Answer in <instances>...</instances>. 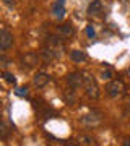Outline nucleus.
<instances>
[{"label":"nucleus","instance_id":"f257e3e1","mask_svg":"<svg viewBox=\"0 0 130 146\" xmlns=\"http://www.w3.org/2000/svg\"><path fill=\"white\" fill-rule=\"evenodd\" d=\"M83 76H85V81H83L85 94L93 101L99 99V86H98V83H96L94 76L89 75V73H83Z\"/></svg>","mask_w":130,"mask_h":146},{"label":"nucleus","instance_id":"f03ea898","mask_svg":"<svg viewBox=\"0 0 130 146\" xmlns=\"http://www.w3.org/2000/svg\"><path fill=\"white\" fill-rule=\"evenodd\" d=\"M44 47L49 49V50L55 55V58H59L60 55H62V52H63V44H62V41H60V37L59 36H49L46 39Z\"/></svg>","mask_w":130,"mask_h":146},{"label":"nucleus","instance_id":"7ed1b4c3","mask_svg":"<svg viewBox=\"0 0 130 146\" xmlns=\"http://www.w3.org/2000/svg\"><path fill=\"white\" fill-rule=\"evenodd\" d=\"M106 93L109 94L111 98H117V96H122L124 94V83L120 80H112L107 83L106 86Z\"/></svg>","mask_w":130,"mask_h":146},{"label":"nucleus","instance_id":"20e7f679","mask_svg":"<svg viewBox=\"0 0 130 146\" xmlns=\"http://www.w3.org/2000/svg\"><path fill=\"white\" fill-rule=\"evenodd\" d=\"M83 81H85V76H83V73H80V72H73L67 76V83L72 89H78L80 86H83Z\"/></svg>","mask_w":130,"mask_h":146},{"label":"nucleus","instance_id":"39448f33","mask_svg":"<svg viewBox=\"0 0 130 146\" xmlns=\"http://www.w3.org/2000/svg\"><path fill=\"white\" fill-rule=\"evenodd\" d=\"M101 120H103L101 114H99V112H94V110L81 117V122H83L86 127H96V125H99V123H101Z\"/></svg>","mask_w":130,"mask_h":146},{"label":"nucleus","instance_id":"423d86ee","mask_svg":"<svg viewBox=\"0 0 130 146\" xmlns=\"http://www.w3.org/2000/svg\"><path fill=\"white\" fill-rule=\"evenodd\" d=\"M37 60H39V55L34 54V52H25L20 57L21 65H23V67H28V68H33L34 65H37Z\"/></svg>","mask_w":130,"mask_h":146},{"label":"nucleus","instance_id":"0eeeda50","mask_svg":"<svg viewBox=\"0 0 130 146\" xmlns=\"http://www.w3.org/2000/svg\"><path fill=\"white\" fill-rule=\"evenodd\" d=\"M11 46H13V34L8 29H2L0 31V49L2 50H7Z\"/></svg>","mask_w":130,"mask_h":146},{"label":"nucleus","instance_id":"6e6552de","mask_svg":"<svg viewBox=\"0 0 130 146\" xmlns=\"http://www.w3.org/2000/svg\"><path fill=\"white\" fill-rule=\"evenodd\" d=\"M57 34L60 37H63V39H68V37H72L75 34V29H73V26L70 23H65V25L57 26Z\"/></svg>","mask_w":130,"mask_h":146},{"label":"nucleus","instance_id":"1a4fd4ad","mask_svg":"<svg viewBox=\"0 0 130 146\" xmlns=\"http://www.w3.org/2000/svg\"><path fill=\"white\" fill-rule=\"evenodd\" d=\"M33 81H34V84H36L37 88H44L46 84H49V81H51V76H49L47 73H44V72H37L36 75H34Z\"/></svg>","mask_w":130,"mask_h":146},{"label":"nucleus","instance_id":"9d476101","mask_svg":"<svg viewBox=\"0 0 130 146\" xmlns=\"http://www.w3.org/2000/svg\"><path fill=\"white\" fill-rule=\"evenodd\" d=\"M101 11H103V3H101V0H93L88 5V15L94 16V15H99Z\"/></svg>","mask_w":130,"mask_h":146},{"label":"nucleus","instance_id":"9b49d317","mask_svg":"<svg viewBox=\"0 0 130 146\" xmlns=\"http://www.w3.org/2000/svg\"><path fill=\"white\" fill-rule=\"evenodd\" d=\"M52 13H54V16H55V18L62 20L63 16H65V5H63V3H59V2H55V3L52 5Z\"/></svg>","mask_w":130,"mask_h":146},{"label":"nucleus","instance_id":"f8f14e48","mask_svg":"<svg viewBox=\"0 0 130 146\" xmlns=\"http://www.w3.org/2000/svg\"><path fill=\"white\" fill-rule=\"evenodd\" d=\"M39 57H41L44 62H52V60L55 58V55H54V54L49 50V49H46V47H44L41 52H39Z\"/></svg>","mask_w":130,"mask_h":146},{"label":"nucleus","instance_id":"ddd939ff","mask_svg":"<svg viewBox=\"0 0 130 146\" xmlns=\"http://www.w3.org/2000/svg\"><path fill=\"white\" fill-rule=\"evenodd\" d=\"M70 57H72L73 62H85V60H86V55H85V52H81V50H72V52H70Z\"/></svg>","mask_w":130,"mask_h":146},{"label":"nucleus","instance_id":"4468645a","mask_svg":"<svg viewBox=\"0 0 130 146\" xmlns=\"http://www.w3.org/2000/svg\"><path fill=\"white\" fill-rule=\"evenodd\" d=\"M63 99H65V102H67V104H73V102H75V93L72 91V88L63 93Z\"/></svg>","mask_w":130,"mask_h":146},{"label":"nucleus","instance_id":"2eb2a0df","mask_svg":"<svg viewBox=\"0 0 130 146\" xmlns=\"http://www.w3.org/2000/svg\"><path fill=\"white\" fill-rule=\"evenodd\" d=\"M3 78H5L7 83H10V84H16V78H15V75L10 72H5L3 73Z\"/></svg>","mask_w":130,"mask_h":146},{"label":"nucleus","instance_id":"dca6fc26","mask_svg":"<svg viewBox=\"0 0 130 146\" xmlns=\"http://www.w3.org/2000/svg\"><path fill=\"white\" fill-rule=\"evenodd\" d=\"M0 136H2V140H5L7 136H8V128H7V123H5V122L0 125Z\"/></svg>","mask_w":130,"mask_h":146},{"label":"nucleus","instance_id":"f3484780","mask_svg":"<svg viewBox=\"0 0 130 146\" xmlns=\"http://www.w3.org/2000/svg\"><path fill=\"white\" fill-rule=\"evenodd\" d=\"M80 141H81L85 146H91L93 145V140H91L89 136H80Z\"/></svg>","mask_w":130,"mask_h":146},{"label":"nucleus","instance_id":"a211bd4d","mask_svg":"<svg viewBox=\"0 0 130 146\" xmlns=\"http://www.w3.org/2000/svg\"><path fill=\"white\" fill-rule=\"evenodd\" d=\"M16 94L21 96V98H26L28 96V88H18L16 89Z\"/></svg>","mask_w":130,"mask_h":146},{"label":"nucleus","instance_id":"6ab92c4d","mask_svg":"<svg viewBox=\"0 0 130 146\" xmlns=\"http://www.w3.org/2000/svg\"><path fill=\"white\" fill-rule=\"evenodd\" d=\"M94 34H96V33H94V28L91 26V25L86 26V36H88V37H94Z\"/></svg>","mask_w":130,"mask_h":146},{"label":"nucleus","instance_id":"aec40b11","mask_svg":"<svg viewBox=\"0 0 130 146\" xmlns=\"http://www.w3.org/2000/svg\"><path fill=\"white\" fill-rule=\"evenodd\" d=\"M103 76H104L106 80H111V78H112V72H111V70H104V72H103Z\"/></svg>","mask_w":130,"mask_h":146},{"label":"nucleus","instance_id":"412c9836","mask_svg":"<svg viewBox=\"0 0 130 146\" xmlns=\"http://www.w3.org/2000/svg\"><path fill=\"white\" fill-rule=\"evenodd\" d=\"M8 7H15V0H3Z\"/></svg>","mask_w":130,"mask_h":146},{"label":"nucleus","instance_id":"4be33fe9","mask_svg":"<svg viewBox=\"0 0 130 146\" xmlns=\"http://www.w3.org/2000/svg\"><path fill=\"white\" fill-rule=\"evenodd\" d=\"M122 146H130V138H125L124 143H122Z\"/></svg>","mask_w":130,"mask_h":146},{"label":"nucleus","instance_id":"5701e85b","mask_svg":"<svg viewBox=\"0 0 130 146\" xmlns=\"http://www.w3.org/2000/svg\"><path fill=\"white\" fill-rule=\"evenodd\" d=\"M125 104H127V109L130 110V96L127 98V99H125Z\"/></svg>","mask_w":130,"mask_h":146},{"label":"nucleus","instance_id":"b1692460","mask_svg":"<svg viewBox=\"0 0 130 146\" xmlns=\"http://www.w3.org/2000/svg\"><path fill=\"white\" fill-rule=\"evenodd\" d=\"M65 146H78V145H77V143H67Z\"/></svg>","mask_w":130,"mask_h":146},{"label":"nucleus","instance_id":"393cba45","mask_svg":"<svg viewBox=\"0 0 130 146\" xmlns=\"http://www.w3.org/2000/svg\"><path fill=\"white\" fill-rule=\"evenodd\" d=\"M55 2H59V3H65V0H55Z\"/></svg>","mask_w":130,"mask_h":146}]
</instances>
